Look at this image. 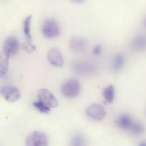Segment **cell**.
I'll use <instances>...</instances> for the list:
<instances>
[{
    "label": "cell",
    "mask_w": 146,
    "mask_h": 146,
    "mask_svg": "<svg viewBox=\"0 0 146 146\" xmlns=\"http://www.w3.org/2000/svg\"><path fill=\"white\" fill-rule=\"evenodd\" d=\"M37 100L42 102L44 105L49 109L55 108L58 106V101L52 92L48 89L43 88L38 90L37 94Z\"/></svg>",
    "instance_id": "5b68a950"
},
{
    "label": "cell",
    "mask_w": 146,
    "mask_h": 146,
    "mask_svg": "<svg viewBox=\"0 0 146 146\" xmlns=\"http://www.w3.org/2000/svg\"><path fill=\"white\" fill-rule=\"evenodd\" d=\"M103 52V47L101 44H96L93 49V54L94 56H100Z\"/></svg>",
    "instance_id": "44dd1931"
},
{
    "label": "cell",
    "mask_w": 146,
    "mask_h": 146,
    "mask_svg": "<svg viewBox=\"0 0 146 146\" xmlns=\"http://www.w3.org/2000/svg\"><path fill=\"white\" fill-rule=\"evenodd\" d=\"M41 33L46 38L53 39L60 34L59 25L54 19H46L43 21L41 27Z\"/></svg>",
    "instance_id": "3957f363"
},
{
    "label": "cell",
    "mask_w": 146,
    "mask_h": 146,
    "mask_svg": "<svg viewBox=\"0 0 146 146\" xmlns=\"http://www.w3.org/2000/svg\"><path fill=\"white\" fill-rule=\"evenodd\" d=\"M31 19L32 17L31 15L27 16L23 21V31H24V37L26 42L28 43H32V36H31Z\"/></svg>",
    "instance_id": "4fadbf2b"
},
{
    "label": "cell",
    "mask_w": 146,
    "mask_h": 146,
    "mask_svg": "<svg viewBox=\"0 0 146 146\" xmlns=\"http://www.w3.org/2000/svg\"><path fill=\"white\" fill-rule=\"evenodd\" d=\"M61 92L67 98H75L81 92V84L76 79H69L64 82L61 86Z\"/></svg>",
    "instance_id": "7a4b0ae2"
},
{
    "label": "cell",
    "mask_w": 146,
    "mask_h": 146,
    "mask_svg": "<svg viewBox=\"0 0 146 146\" xmlns=\"http://www.w3.org/2000/svg\"><path fill=\"white\" fill-rule=\"evenodd\" d=\"M145 115H146V110H145Z\"/></svg>",
    "instance_id": "d4e9b609"
},
{
    "label": "cell",
    "mask_w": 146,
    "mask_h": 146,
    "mask_svg": "<svg viewBox=\"0 0 146 146\" xmlns=\"http://www.w3.org/2000/svg\"><path fill=\"white\" fill-rule=\"evenodd\" d=\"M70 146H86V140L81 133H76L71 137Z\"/></svg>",
    "instance_id": "ac0fdd59"
},
{
    "label": "cell",
    "mask_w": 146,
    "mask_h": 146,
    "mask_svg": "<svg viewBox=\"0 0 146 146\" xmlns=\"http://www.w3.org/2000/svg\"><path fill=\"white\" fill-rule=\"evenodd\" d=\"M133 122L134 120L129 115L124 113L118 116V118L115 120V124L120 129L128 131Z\"/></svg>",
    "instance_id": "7c38bea8"
},
{
    "label": "cell",
    "mask_w": 146,
    "mask_h": 146,
    "mask_svg": "<svg viewBox=\"0 0 146 146\" xmlns=\"http://www.w3.org/2000/svg\"><path fill=\"white\" fill-rule=\"evenodd\" d=\"M19 50V43L16 37L11 36L6 39L3 46L2 51L7 55L9 57H12L18 52Z\"/></svg>",
    "instance_id": "ba28073f"
},
{
    "label": "cell",
    "mask_w": 146,
    "mask_h": 146,
    "mask_svg": "<svg viewBox=\"0 0 146 146\" xmlns=\"http://www.w3.org/2000/svg\"><path fill=\"white\" fill-rule=\"evenodd\" d=\"M103 97H104V100H106V102H107L108 103H111L113 102L114 99H115V87L112 84H110V85L107 86L103 90Z\"/></svg>",
    "instance_id": "2e32d148"
},
{
    "label": "cell",
    "mask_w": 146,
    "mask_h": 146,
    "mask_svg": "<svg viewBox=\"0 0 146 146\" xmlns=\"http://www.w3.org/2000/svg\"><path fill=\"white\" fill-rule=\"evenodd\" d=\"M143 25L145 26V27L146 28V17L144 19V21H143Z\"/></svg>",
    "instance_id": "cb8c5ba5"
},
{
    "label": "cell",
    "mask_w": 146,
    "mask_h": 146,
    "mask_svg": "<svg viewBox=\"0 0 146 146\" xmlns=\"http://www.w3.org/2000/svg\"><path fill=\"white\" fill-rule=\"evenodd\" d=\"M125 57L123 53H118L113 57L112 61V68L114 72H120L125 65Z\"/></svg>",
    "instance_id": "5bb4252c"
},
{
    "label": "cell",
    "mask_w": 146,
    "mask_h": 146,
    "mask_svg": "<svg viewBox=\"0 0 146 146\" xmlns=\"http://www.w3.org/2000/svg\"><path fill=\"white\" fill-rule=\"evenodd\" d=\"M0 94L9 102H14L21 97V92L17 87L11 84H7L0 89Z\"/></svg>",
    "instance_id": "52a82bcc"
},
{
    "label": "cell",
    "mask_w": 146,
    "mask_h": 146,
    "mask_svg": "<svg viewBox=\"0 0 146 146\" xmlns=\"http://www.w3.org/2000/svg\"><path fill=\"white\" fill-rule=\"evenodd\" d=\"M47 59L49 63L56 67H62L64 64L63 55L59 49L56 47H52L48 50L47 53Z\"/></svg>",
    "instance_id": "9c48e42d"
},
{
    "label": "cell",
    "mask_w": 146,
    "mask_h": 146,
    "mask_svg": "<svg viewBox=\"0 0 146 146\" xmlns=\"http://www.w3.org/2000/svg\"><path fill=\"white\" fill-rule=\"evenodd\" d=\"M86 114L91 120L94 121H101L106 115V111L101 104L94 103L87 107Z\"/></svg>",
    "instance_id": "8992f818"
},
{
    "label": "cell",
    "mask_w": 146,
    "mask_h": 146,
    "mask_svg": "<svg viewBox=\"0 0 146 146\" xmlns=\"http://www.w3.org/2000/svg\"><path fill=\"white\" fill-rule=\"evenodd\" d=\"M128 131L131 134L133 135L140 136L142 135L144 133V132H145V127H144L143 125L140 123V122L134 121Z\"/></svg>",
    "instance_id": "e0dca14e"
},
{
    "label": "cell",
    "mask_w": 146,
    "mask_h": 146,
    "mask_svg": "<svg viewBox=\"0 0 146 146\" xmlns=\"http://www.w3.org/2000/svg\"><path fill=\"white\" fill-rule=\"evenodd\" d=\"M33 106L38 110V112L41 113H45V114H47L50 112L51 109H49L48 107H47L46 106L44 105L42 102H41L40 101H38V100L34 101L33 102Z\"/></svg>",
    "instance_id": "d6986e66"
},
{
    "label": "cell",
    "mask_w": 146,
    "mask_h": 146,
    "mask_svg": "<svg viewBox=\"0 0 146 146\" xmlns=\"http://www.w3.org/2000/svg\"><path fill=\"white\" fill-rule=\"evenodd\" d=\"M71 67L74 72L80 75L89 76L96 74L98 71L99 66L92 60H76L74 61Z\"/></svg>",
    "instance_id": "6da1fadb"
},
{
    "label": "cell",
    "mask_w": 146,
    "mask_h": 146,
    "mask_svg": "<svg viewBox=\"0 0 146 146\" xmlns=\"http://www.w3.org/2000/svg\"><path fill=\"white\" fill-rule=\"evenodd\" d=\"M131 48L133 51L140 52L146 50V37L144 35H137L131 41Z\"/></svg>",
    "instance_id": "8fae6325"
},
{
    "label": "cell",
    "mask_w": 146,
    "mask_h": 146,
    "mask_svg": "<svg viewBox=\"0 0 146 146\" xmlns=\"http://www.w3.org/2000/svg\"><path fill=\"white\" fill-rule=\"evenodd\" d=\"M69 47L74 52H83L87 47V41L82 37H74L70 40Z\"/></svg>",
    "instance_id": "30bf717a"
},
{
    "label": "cell",
    "mask_w": 146,
    "mask_h": 146,
    "mask_svg": "<svg viewBox=\"0 0 146 146\" xmlns=\"http://www.w3.org/2000/svg\"><path fill=\"white\" fill-rule=\"evenodd\" d=\"M25 145L26 146H48V137L43 132H34L27 136Z\"/></svg>",
    "instance_id": "277c9868"
},
{
    "label": "cell",
    "mask_w": 146,
    "mask_h": 146,
    "mask_svg": "<svg viewBox=\"0 0 146 146\" xmlns=\"http://www.w3.org/2000/svg\"><path fill=\"white\" fill-rule=\"evenodd\" d=\"M71 1H73L74 3H76V4H83L86 0H71Z\"/></svg>",
    "instance_id": "7402d4cb"
},
{
    "label": "cell",
    "mask_w": 146,
    "mask_h": 146,
    "mask_svg": "<svg viewBox=\"0 0 146 146\" xmlns=\"http://www.w3.org/2000/svg\"><path fill=\"white\" fill-rule=\"evenodd\" d=\"M23 48L24 49L25 51H27V52L31 53L32 52H34L35 50L36 47L32 44V43H28L26 42L25 43L23 44Z\"/></svg>",
    "instance_id": "ffe728a7"
},
{
    "label": "cell",
    "mask_w": 146,
    "mask_h": 146,
    "mask_svg": "<svg viewBox=\"0 0 146 146\" xmlns=\"http://www.w3.org/2000/svg\"><path fill=\"white\" fill-rule=\"evenodd\" d=\"M9 58L4 52H0V78L4 77L8 72Z\"/></svg>",
    "instance_id": "9a60e30c"
},
{
    "label": "cell",
    "mask_w": 146,
    "mask_h": 146,
    "mask_svg": "<svg viewBox=\"0 0 146 146\" xmlns=\"http://www.w3.org/2000/svg\"><path fill=\"white\" fill-rule=\"evenodd\" d=\"M138 146H146V141L144 140V141H142L141 143H139Z\"/></svg>",
    "instance_id": "603a6c76"
}]
</instances>
